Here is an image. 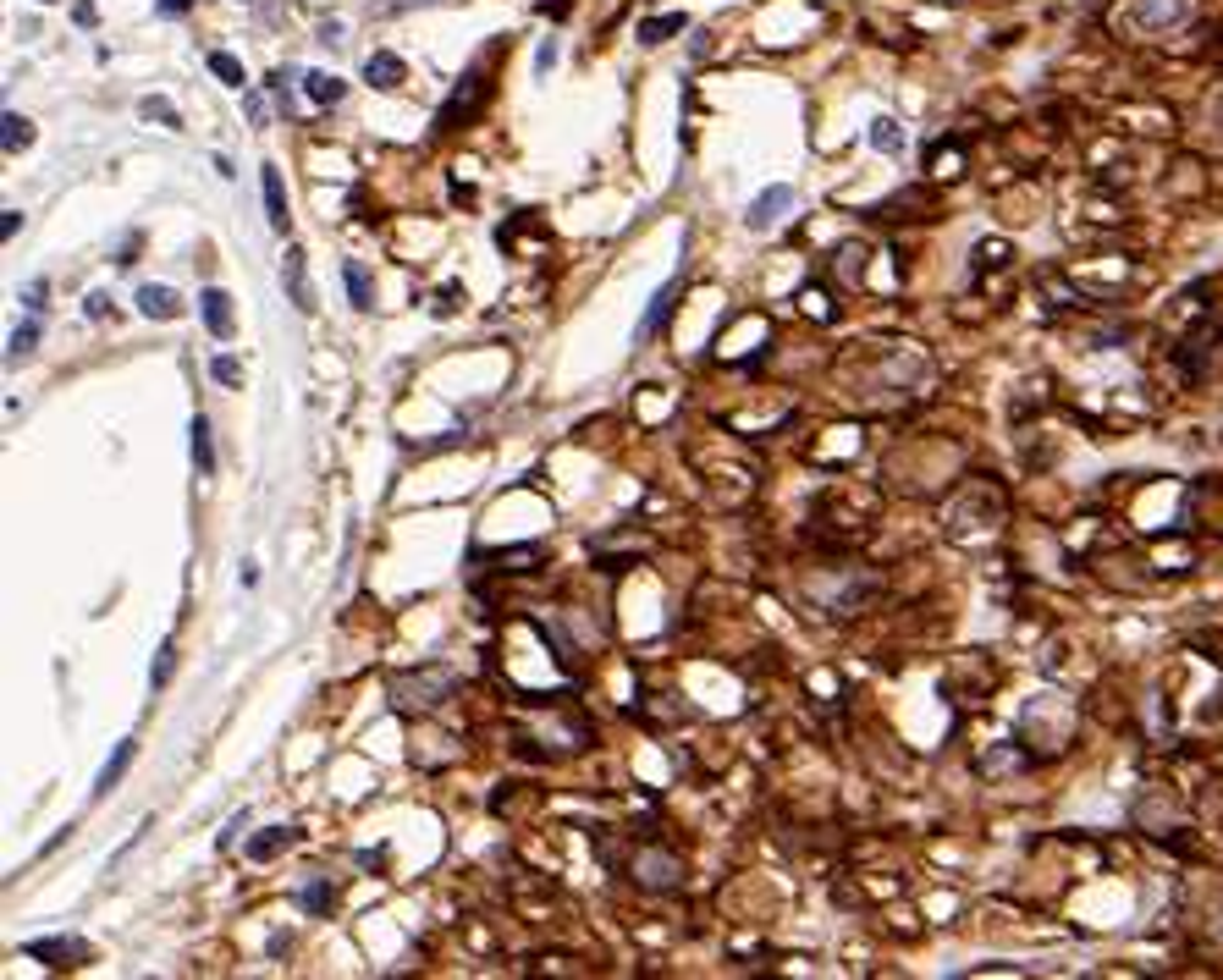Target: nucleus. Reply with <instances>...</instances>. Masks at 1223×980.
<instances>
[{
	"mask_svg": "<svg viewBox=\"0 0 1223 980\" xmlns=\"http://www.w3.org/2000/svg\"><path fill=\"white\" fill-rule=\"evenodd\" d=\"M634 881L646 892H672L684 881V859L667 854V848H646V854L634 859Z\"/></svg>",
	"mask_w": 1223,
	"mask_h": 980,
	"instance_id": "2",
	"label": "nucleus"
},
{
	"mask_svg": "<svg viewBox=\"0 0 1223 980\" xmlns=\"http://www.w3.org/2000/svg\"><path fill=\"white\" fill-rule=\"evenodd\" d=\"M552 61H557V44L546 39V44H540V56H535V72H552Z\"/></svg>",
	"mask_w": 1223,
	"mask_h": 980,
	"instance_id": "30",
	"label": "nucleus"
},
{
	"mask_svg": "<svg viewBox=\"0 0 1223 980\" xmlns=\"http://www.w3.org/2000/svg\"><path fill=\"white\" fill-rule=\"evenodd\" d=\"M193 463H199V474H216V446H210V419H193Z\"/></svg>",
	"mask_w": 1223,
	"mask_h": 980,
	"instance_id": "20",
	"label": "nucleus"
},
{
	"mask_svg": "<svg viewBox=\"0 0 1223 980\" xmlns=\"http://www.w3.org/2000/svg\"><path fill=\"white\" fill-rule=\"evenodd\" d=\"M298 904L309 909V914H331V909H336V881H331V876H309V881L298 887Z\"/></svg>",
	"mask_w": 1223,
	"mask_h": 980,
	"instance_id": "14",
	"label": "nucleus"
},
{
	"mask_svg": "<svg viewBox=\"0 0 1223 980\" xmlns=\"http://www.w3.org/2000/svg\"><path fill=\"white\" fill-rule=\"evenodd\" d=\"M23 232V210H6L0 215V237H18Z\"/></svg>",
	"mask_w": 1223,
	"mask_h": 980,
	"instance_id": "28",
	"label": "nucleus"
},
{
	"mask_svg": "<svg viewBox=\"0 0 1223 980\" xmlns=\"http://www.w3.org/2000/svg\"><path fill=\"white\" fill-rule=\"evenodd\" d=\"M672 298H679V281H667V286H662V293H656V298H651V314H646V319H639V336H656V331H662V326H667V314H672Z\"/></svg>",
	"mask_w": 1223,
	"mask_h": 980,
	"instance_id": "16",
	"label": "nucleus"
},
{
	"mask_svg": "<svg viewBox=\"0 0 1223 980\" xmlns=\"http://www.w3.org/2000/svg\"><path fill=\"white\" fill-rule=\"evenodd\" d=\"M260 182H265V221H270V232H287V188H282V171L276 166H265L260 171Z\"/></svg>",
	"mask_w": 1223,
	"mask_h": 980,
	"instance_id": "10",
	"label": "nucleus"
},
{
	"mask_svg": "<svg viewBox=\"0 0 1223 980\" xmlns=\"http://www.w3.org/2000/svg\"><path fill=\"white\" fill-rule=\"evenodd\" d=\"M282 286L293 298V309L309 314L315 309V293H309V270H303V248H287V265H282Z\"/></svg>",
	"mask_w": 1223,
	"mask_h": 980,
	"instance_id": "7",
	"label": "nucleus"
},
{
	"mask_svg": "<svg viewBox=\"0 0 1223 980\" xmlns=\"http://www.w3.org/2000/svg\"><path fill=\"white\" fill-rule=\"evenodd\" d=\"M293 843H298V832H293V826H265L260 838H249L243 854H249L254 865H270V859L282 854V848H293Z\"/></svg>",
	"mask_w": 1223,
	"mask_h": 980,
	"instance_id": "9",
	"label": "nucleus"
},
{
	"mask_svg": "<svg viewBox=\"0 0 1223 980\" xmlns=\"http://www.w3.org/2000/svg\"><path fill=\"white\" fill-rule=\"evenodd\" d=\"M28 958H44L51 970H77V964H89V942L84 937H39V942H28Z\"/></svg>",
	"mask_w": 1223,
	"mask_h": 980,
	"instance_id": "3",
	"label": "nucleus"
},
{
	"mask_svg": "<svg viewBox=\"0 0 1223 980\" xmlns=\"http://www.w3.org/2000/svg\"><path fill=\"white\" fill-rule=\"evenodd\" d=\"M535 11H540V18H568L573 0H535Z\"/></svg>",
	"mask_w": 1223,
	"mask_h": 980,
	"instance_id": "27",
	"label": "nucleus"
},
{
	"mask_svg": "<svg viewBox=\"0 0 1223 980\" xmlns=\"http://www.w3.org/2000/svg\"><path fill=\"white\" fill-rule=\"evenodd\" d=\"M303 83H309V100H315V105H336V100L348 94V83H342L336 72H309Z\"/></svg>",
	"mask_w": 1223,
	"mask_h": 980,
	"instance_id": "18",
	"label": "nucleus"
},
{
	"mask_svg": "<svg viewBox=\"0 0 1223 980\" xmlns=\"http://www.w3.org/2000/svg\"><path fill=\"white\" fill-rule=\"evenodd\" d=\"M408 6H436V0H386V11H408Z\"/></svg>",
	"mask_w": 1223,
	"mask_h": 980,
	"instance_id": "33",
	"label": "nucleus"
},
{
	"mask_svg": "<svg viewBox=\"0 0 1223 980\" xmlns=\"http://www.w3.org/2000/svg\"><path fill=\"white\" fill-rule=\"evenodd\" d=\"M458 672L453 667H425V672H392V700L402 711H436L453 700Z\"/></svg>",
	"mask_w": 1223,
	"mask_h": 980,
	"instance_id": "1",
	"label": "nucleus"
},
{
	"mask_svg": "<svg viewBox=\"0 0 1223 980\" xmlns=\"http://www.w3.org/2000/svg\"><path fill=\"white\" fill-rule=\"evenodd\" d=\"M188 6H193V0H160V6H155V11H160V18H183V11H188Z\"/></svg>",
	"mask_w": 1223,
	"mask_h": 980,
	"instance_id": "31",
	"label": "nucleus"
},
{
	"mask_svg": "<svg viewBox=\"0 0 1223 980\" xmlns=\"http://www.w3.org/2000/svg\"><path fill=\"white\" fill-rule=\"evenodd\" d=\"M402 77H408V67H402V56H392V50H375L364 61V83H375V89H397Z\"/></svg>",
	"mask_w": 1223,
	"mask_h": 980,
	"instance_id": "12",
	"label": "nucleus"
},
{
	"mask_svg": "<svg viewBox=\"0 0 1223 980\" xmlns=\"http://www.w3.org/2000/svg\"><path fill=\"white\" fill-rule=\"evenodd\" d=\"M342 281H348V298H353V309H375V286H369V270H364V260H348V265H342Z\"/></svg>",
	"mask_w": 1223,
	"mask_h": 980,
	"instance_id": "15",
	"label": "nucleus"
},
{
	"mask_svg": "<svg viewBox=\"0 0 1223 980\" xmlns=\"http://www.w3.org/2000/svg\"><path fill=\"white\" fill-rule=\"evenodd\" d=\"M1185 18H1190V0H1135V6H1130V28H1147V34L1174 28Z\"/></svg>",
	"mask_w": 1223,
	"mask_h": 980,
	"instance_id": "4",
	"label": "nucleus"
},
{
	"mask_svg": "<svg viewBox=\"0 0 1223 980\" xmlns=\"http://www.w3.org/2000/svg\"><path fill=\"white\" fill-rule=\"evenodd\" d=\"M788 210H794V188H788V182H778V188H766L761 199L750 204V215H745V221H750L755 232H771V227H778V221H783Z\"/></svg>",
	"mask_w": 1223,
	"mask_h": 980,
	"instance_id": "5",
	"label": "nucleus"
},
{
	"mask_svg": "<svg viewBox=\"0 0 1223 980\" xmlns=\"http://www.w3.org/2000/svg\"><path fill=\"white\" fill-rule=\"evenodd\" d=\"M458 309V286H441L436 293V314H453Z\"/></svg>",
	"mask_w": 1223,
	"mask_h": 980,
	"instance_id": "29",
	"label": "nucleus"
},
{
	"mask_svg": "<svg viewBox=\"0 0 1223 980\" xmlns=\"http://www.w3.org/2000/svg\"><path fill=\"white\" fill-rule=\"evenodd\" d=\"M133 754H138V744H133V738H122V744H117V754H110V761L100 766V777H94V799H105V793H110V788H117V782L127 777Z\"/></svg>",
	"mask_w": 1223,
	"mask_h": 980,
	"instance_id": "11",
	"label": "nucleus"
},
{
	"mask_svg": "<svg viewBox=\"0 0 1223 980\" xmlns=\"http://www.w3.org/2000/svg\"><path fill=\"white\" fill-rule=\"evenodd\" d=\"M210 72H216L227 89H243V83H249V77H243V61L227 56V50H210Z\"/></svg>",
	"mask_w": 1223,
	"mask_h": 980,
	"instance_id": "21",
	"label": "nucleus"
},
{
	"mask_svg": "<svg viewBox=\"0 0 1223 980\" xmlns=\"http://www.w3.org/2000/svg\"><path fill=\"white\" fill-rule=\"evenodd\" d=\"M210 375H216L221 385H237V380H243V364H237V359H232V352H221V359L210 364Z\"/></svg>",
	"mask_w": 1223,
	"mask_h": 980,
	"instance_id": "25",
	"label": "nucleus"
},
{
	"mask_svg": "<svg viewBox=\"0 0 1223 980\" xmlns=\"http://www.w3.org/2000/svg\"><path fill=\"white\" fill-rule=\"evenodd\" d=\"M171 667H176V650H171V645H160V655H155V667H150V683L160 688V683H166V678H171Z\"/></svg>",
	"mask_w": 1223,
	"mask_h": 980,
	"instance_id": "26",
	"label": "nucleus"
},
{
	"mask_svg": "<svg viewBox=\"0 0 1223 980\" xmlns=\"http://www.w3.org/2000/svg\"><path fill=\"white\" fill-rule=\"evenodd\" d=\"M34 342H39V319H23V326H18V331H11V352H6V359H11V364H18V359H23V352H34Z\"/></svg>",
	"mask_w": 1223,
	"mask_h": 980,
	"instance_id": "24",
	"label": "nucleus"
},
{
	"mask_svg": "<svg viewBox=\"0 0 1223 980\" xmlns=\"http://www.w3.org/2000/svg\"><path fill=\"white\" fill-rule=\"evenodd\" d=\"M684 11H667V18H646L639 23V44H662V39H672V34H684Z\"/></svg>",
	"mask_w": 1223,
	"mask_h": 980,
	"instance_id": "17",
	"label": "nucleus"
},
{
	"mask_svg": "<svg viewBox=\"0 0 1223 980\" xmlns=\"http://www.w3.org/2000/svg\"><path fill=\"white\" fill-rule=\"evenodd\" d=\"M486 100V77L469 72V89H458L453 100L441 105V116H436V133H447V127H458V116H474V105Z\"/></svg>",
	"mask_w": 1223,
	"mask_h": 980,
	"instance_id": "6",
	"label": "nucleus"
},
{
	"mask_svg": "<svg viewBox=\"0 0 1223 980\" xmlns=\"http://www.w3.org/2000/svg\"><path fill=\"white\" fill-rule=\"evenodd\" d=\"M44 6H51V0H44Z\"/></svg>",
	"mask_w": 1223,
	"mask_h": 980,
	"instance_id": "34",
	"label": "nucleus"
},
{
	"mask_svg": "<svg viewBox=\"0 0 1223 980\" xmlns=\"http://www.w3.org/2000/svg\"><path fill=\"white\" fill-rule=\"evenodd\" d=\"M105 314H110V298L94 293V298H89V319H105Z\"/></svg>",
	"mask_w": 1223,
	"mask_h": 980,
	"instance_id": "32",
	"label": "nucleus"
},
{
	"mask_svg": "<svg viewBox=\"0 0 1223 980\" xmlns=\"http://www.w3.org/2000/svg\"><path fill=\"white\" fill-rule=\"evenodd\" d=\"M138 116H143V122H160V127H183L176 105H171V100H155V94H150V100H138Z\"/></svg>",
	"mask_w": 1223,
	"mask_h": 980,
	"instance_id": "23",
	"label": "nucleus"
},
{
	"mask_svg": "<svg viewBox=\"0 0 1223 980\" xmlns=\"http://www.w3.org/2000/svg\"><path fill=\"white\" fill-rule=\"evenodd\" d=\"M199 314H204V326H210V336H221V342L232 336V298L221 293V286H204L199 293Z\"/></svg>",
	"mask_w": 1223,
	"mask_h": 980,
	"instance_id": "8",
	"label": "nucleus"
},
{
	"mask_svg": "<svg viewBox=\"0 0 1223 980\" xmlns=\"http://www.w3.org/2000/svg\"><path fill=\"white\" fill-rule=\"evenodd\" d=\"M138 309L150 319H183V298L171 286H138Z\"/></svg>",
	"mask_w": 1223,
	"mask_h": 980,
	"instance_id": "13",
	"label": "nucleus"
},
{
	"mask_svg": "<svg viewBox=\"0 0 1223 980\" xmlns=\"http://www.w3.org/2000/svg\"><path fill=\"white\" fill-rule=\"evenodd\" d=\"M871 143H877L882 155H898V149H904V133H898V122L877 116V122H871Z\"/></svg>",
	"mask_w": 1223,
	"mask_h": 980,
	"instance_id": "22",
	"label": "nucleus"
},
{
	"mask_svg": "<svg viewBox=\"0 0 1223 980\" xmlns=\"http://www.w3.org/2000/svg\"><path fill=\"white\" fill-rule=\"evenodd\" d=\"M0 127H6V133H0L6 155H18V149H28V143H34V122L18 116V110H6V122H0Z\"/></svg>",
	"mask_w": 1223,
	"mask_h": 980,
	"instance_id": "19",
	"label": "nucleus"
}]
</instances>
